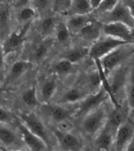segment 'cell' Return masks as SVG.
<instances>
[{
    "instance_id": "4fadbf2b",
    "label": "cell",
    "mask_w": 134,
    "mask_h": 151,
    "mask_svg": "<svg viewBox=\"0 0 134 151\" xmlns=\"http://www.w3.org/2000/svg\"><path fill=\"white\" fill-rule=\"evenodd\" d=\"M88 94L89 93L76 82L74 84L67 86L62 91H58L52 102L65 105H76Z\"/></svg>"
},
{
    "instance_id": "f35d334b",
    "label": "cell",
    "mask_w": 134,
    "mask_h": 151,
    "mask_svg": "<svg viewBox=\"0 0 134 151\" xmlns=\"http://www.w3.org/2000/svg\"><path fill=\"white\" fill-rule=\"evenodd\" d=\"M134 18V0H122Z\"/></svg>"
},
{
    "instance_id": "60d3db41",
    "label": "cell",
    "mask_w": 134,
    "mask_h": 151,
    "mask_svg": "<svg viewBox=\"0 0 134 151\" xmlns=\"http://www.w3.org/2000/svg\"><path fill=\"white\" fill-rule=\"evenodd\" d=\"M5 86L3 84L0 83V102H3V104H4L3 101L6 100V88ZM2 105V104H1Z\"/></svg>"
},
{
    "instance_id": "ffe728a7",
    "label": "cell",
    "mask_w": 134,
    "mask_h": 151,
    "mask_svg": "<svg viewBox=\"0 0 134 151\" xmlns=\"http://www.w3.org/2000/svg\"><path fill=\"white\" fill-rule=\"evenodd\" d=\"M89 55V47L85 45H70V47H66L60 52L57 58L65 59L70 61L74 64H77L86 58Z\"/></svg>"
},
{
    "instance_id": "9c48e42d",
    "label": "cell",
    "mask_w": 134,
    "mask_h": 151,
    "mask_svg": "<svg viewBox=\"0 0 134 151\" xmlns=\"http://www.w3.org/2000/svg\"><path fill=\"white\" fill-rule=\"evenodd\" d=\"M0 146L10 150H21L26 149L20 132L14 124L0 123Z\"/></svg>"
},
{
    "instance_id": "ba28073f",
    "label": "cell",
    "mask_w": 134,
    "mask_h": 151,
    "mask_svg": "<svg viewBox=\"0 0 134 151\" xmlns=\"http://www.w3.org/2000/svg\"><path fill=\"white\" fill-rule=\"evenodd\" d=\"M108 99H110L109 94L102 86L98 91L88 94L78 104H76L75 117L81 118L91 111L106 103Z\"/></svg>"
},
{
    "instance_id": "e575fe53",
    "label": "cell",
    "mask_w": 134,
    "mask_h": 151,
    "mask_svg": "<svg viewBox=\"0 0 134 151\" xmlns=\"http://www.w3.org/2000/svg\"><path fill=\"white\" fill-rule=\"evenodd\" d=\"M15 113L9 108L0 104V123L14 124Z\"/></svg>"
},
{
    "instance_id": "3957f363",
    "label": "cell",
    "mask_w": 134,
    "mask_h": 151,
    "mask_svg": "<svg viewBox=\"0 0 134 151\" xmlns=\"http://www.w3.org/2000/svg\"><path fill=\"white\" fill-rule=\"evenodd\" d=\"M107 112L105 103L92 110L81 119L80 129L84 137L93 139L95 136L103 127L107 121Z\"/></svg>"
},
{
    "instance_id": "d590c367",
    "label": "cell",
    "mask_w": 134,
    "mask_h": 151,
    "mask_svg": "<svg viewBox=\"0 0 134 151\" xmlns=\"http://www.w3.org/2000/svg\"><path fill=\"white\" fill-rule=\"evenodd\" d=\"M119 0H103V3L100 4L98 9L96 10H97L98 12H99L100 14H106V13L109 12L110 10H111L115 6L118 2Z\"/></svg>"
},
{
    "instance_id": "603a6c76",
    "label": "cell",
    "mask_w": 134,
    "mask_h": 151,
    "mask_svg": "<svg viewBox=\"0 0 134 151\" xmlns=\"http://www.w3.org/2000/svg\"><path fill=\"white\" fill-rule=\"evenodd\" d=\"M75 66L69 60L57 58L51 65L49 73L56 75L59 79L61 78L66 79L75 73Z\"/></svg>"
},
{
    "instance_id": "2e32d148",
    "label": "cell",
    "mask_w": 134,
    "mask_h": 151,
    "mask_svg": "<svg viewBox=\"0 0 134 151\" xmlns=\"http://www.w3.org/2000/svg\"><path fill=\"white\" fill-rule=\"evenodd\" d=\"M55 45L53 37L40 38V40L32 44L29 48L27 53V59L34 64L43 62L49 55L50 51Z\"/></svg>"
},
{
    "instance_id": "7c38bea8",
    "label": "cell",
    "mask_w": 134,
    "mask_h": 151,
    "mask_svg": "<svg viewBox=\"0 0 134 151\" xmlns=\"http://www.w3.org/2000/svg\"><path fill=\"white\" fill-rule=\"evenodd\" d=\"M34 67V63L29 60L21 59L15 60L6 71L3 85L5 86H14L22 79L25 74L29 73Z\"/></svg>"
},
{
    "instance_id": "7a4b0ae2",
    "label": "cell",
    "mask_w": 134,
    "mask_h": 151,
    "mask_svg": "<svg viewBox=\"0 0 134 151\" xmlns=\"http://www.w3.org/2000/svg\"><path fill=\"white\" fill-rule=\"evenodd\" d=\"M16 116L25 124L32 133L40 137L49 147H55V141L49 127L36 111L18 109L14 112Z\"/></svg>"
},
{
    "instance_id": "8fae6325",
    "label": "cell",
    "mask_w": 134,
    "mask_h": 151,
    "mask_svg": "<svg viewBox=\"0 0 134 151\" xmlns=\"http://www.w3.org/2000/svg\"><path fill=\"white\" fill-rule=\"evenodd\" d=\"M36 86L37 94L41 104L53 101L59 89V78L53 74L43 78Z\"/></svg>"
},
{
    "instance_id": "484cf974",
    "label": "cell",
    "mask_w": 134,
    "mask_h": 151,
    "mask_svg": "<svg viewBox=\"0 0 134 151\" xmlns=\"http://www.w3.org/2000/svg\"><path fill=\"white\" fill-rule=\"evenodd\" d=\"M128 113H129L128 108L125 109L123 105L120 107L114 106V109H112V111L108 112L105 126H107L110 131H113L115 134L118 127L125 121Z\"/></svg>"
},
{
    "instance_id": "f1b7e54d",
    "label": "cell",
    "mask_w": 134,
    "mask_h": 151,
    "mask_svg": "<svg viewBox=\"0 0 134 151\" xmlns=\"http://www.w3.org/2000/svg\"><path fill=\"white\" fill-rule=\"evenodd\" d=\"M20 101L24 105L25 110H32L35 111L41 103L38 97L36 86L35 85L28 87L24 89L20 95Z\"/></svg>"
},
{
    "instance_id": "4dcf8cb0",
    "label": "cell",
    "mask_w": 134,
    "mask_h": 151,
    "mask_svg": "<svg viewBox=\"0 0 134 151\" xmlns=\"http://www.w3.org/2000/svg\"><path fill=\"white\" fill-rule=\"evenodd\" d=\"M16 11L17 12L15 15V21L18 23V26H21L31 21L36 20V17L37 16L35 9L31 5L18 9Z\"/></svg>"
},
{
    "instance_id": "74e56055",
    "label": "cell",
    "mask_w": 134,
    "mask_h": 151,
    "mask_svg": "<svg viewBox=\"0 0 134 151\" xmlns=\"http://www.w3.org/2000/svg\"><path fill=\"white\" fill-rule=\"evenodd\" d=\"M29 5H31V0H16L14 3H12V7L18 10Z\"/></svg>"
},
{
    "instance_id": "cb8c5ba5",
    "label": "cell",
    "mask_w": 134,
    "mask_h": 151,
    "mask_svg": "<svg viewBox=\"0 0 134 151\" xmlns=\"http://www.w3.org/2000/svg\"><path fill=\"white\" fill-rule=\"evenodd\" d=\"M80 86H81L88 92V93H92L98 91L100 87L102 86V80L98 69L95 68L87 72L85 75L77 82Z\"/></svg>"
},
{
    "instance_id": "7402d4cb",
    "label": "cell",
    "mask_w": 134,
    "mask_h": 151,
    "mask_svg": "<svg viewBox=\"0 0 134 151\" xmlns=\"http://www.w3.org/2000/svg\"><path fill=\"white\" fill-rule=\"evenodd\" d=\"M13 18L10 4L0 2V40L3 42L13 30Z\"/></svg>"
},
{
    "instance_id": "6da1fadb",
    "label": "cell",
    "mask_w": 134,
    "mask_h": 151,
    "mask_svg": "<svg viewBox=\"0 0 134 151\" xmlns=\"http://www.w3.org/2000/svg\"><path fill=\"white\" fill-rule=\"evenodd\" d=\"M76 105H65L51 102L41 104L35 111L47 126H54L63 131H69L66 127L72 124L75 117Z\"/></svg>"
},
{
    "instance_id": "5b68a950",
    "label": "cell",
    "mask_w": 134,
    "mask_h": 151,
    "mask_svg": "<svg viewBox=\"0 0 134 151\" xmlns=\"http://www.w3.org/2000/svg\"><path fill=\"white\" fill-rule=\"evenodd\" d=\"M129 67L122 64L114 69L107 76L112 94V104L114 107L122 105V100L125 97V86Z\"/></svg>"
},
{
    "instance_id": "f546056e",
    "label": "cell",
    "mask_w": 134,
    "mask_h": 151,
    "mask_svg": "<svg viewBox=\"0 0 134 151\" xmlns=\"http://www.w3.org/2000/svg\"><path fill=\"white\" fill-rule=\"evenodd\" d=\"M125 100L129 113L134 117V64L129 68L125 86Z\"/></svg>"
},
{
    "instance_id": "5bb4252c",
    "label": "cell",
    "mask_w": 134,
    "mask_h": 151,
    "mask_svg": "<svg viewBox=\"0 0 134 151\" xmlns=\"http://www.w3.org/2000/svg\"><path fill=\"white\" fill-rule=\"evenodd\" d=\"M122 22L128 25L129 28L134 27V18L129 12L122 0H119L111 10L109 12L103 14V17L100 20L101 23L108 22Z\"/></svg>"
},
{
    "instance_id": "ac0fdd59",
    "label": "cell",
    "mask_w": 134,
    "mask_h": 151,
    "mask_svg": "<svg viewBox=\"0 0 134 151\" xmlns=\"http://www.w3.org/2000/svg\"><path fill=\"white\" fill-rule=\"evenodd\" d=\"M133 135L134 125L125 120L117 129L114 135L113 148L115 150H125Z\"/></svg>"
},
{
    "instance_id": "7bdbcfd3",
    "label": "cell",
    "mask_w": 134,
    "mask_h": 151,
    "mask_svg": "<svg viewBox=\"0 0 134 151\" xmlns=\"http://www.w3.org/2000/svg\"><path fill=\"white\" fill-rule=\"evenodd\" d=\"M130 37H131L132 42L134 43V27L131 29V31H130Z\"/></svg>"
},
{
    "instance_id": "836d02e7",
    "label": "cell",
    "mask_w": 134,
    "mask_h": 151,
    "mask_svg": "<svg viewBox=\"0 0 134 151\" xmlns=\"http://www.w3.org/2000/svg\"><path fill=\"white\" fill-rule=\"evenodd\" d=\"M51 0H31V6L35 9L36 14L42 17L51 11Z\"/></svg>"
},
{
    "instance_id": "e0dca14e",
    "label": "cell",
    "mask_w": 134,
    "mask_h": 151,
    "mask_svg": "<svg viewBox=\"0 0 134 151\" xmlns=\"http://www.w3.org/2000/svg\"><path fill=\"white\" fill-rule=\"evenodd\" d=\"M130 31L131 28H129L124 23L118 22L102 23L103 34L123 40L125 42L133 43L130 37Z\"/></svg>"
},
{
    "instance_id": "ab89813d",
    "label": "cell",
    "mask_w": 134,
    "mask_h": 151,
    "mask_svg": "<svg viewBox=\"0 0 134 151\" xmlns=\"http://www.w3.org/2000/svg\"><path fill=\"white\" fill-rule=\"evenodd\" d=\"M103 0H89V3L92 10H96L98 9L100 4L103 3Z\"/></svg>"
},
{
    "instance_id": "30bf717a",
    "label": "cell",
    "mask_w": 134,
    "mask_h": 151,
    "mask_svg": "<svg viewBox=\"0 0 134 151\" xmlns=\"http://www.w3.org/2000/svg\"><path fill=\"white\" fill-rule=\"evenodd\" d=\"M128 42L118 40L109 36H106V35L101 36L98 40H96L94 43H92L89 47L88 57L92 59L93 61L100 60L104 55L111 52L112 50Z\"/></svg>"
},
{
    "instance_id": "44dd1931",
    "label": "cell",
    "mask_w": 134,
    "mask_h": 151,
    "mask_svg": "<svg viewBox=\"0 0 134 151\" xmlns=\"http://www.w3.org/2000/svg\"><path fill=\"white\" fill-rule=\"evenodd\" d=\"M58 15L55 14H47L40 17L39 22L37 24V33L40 38H49L53 37L54 32L57 23L60 18L58 17Z\"/></svg>"
},
{
    "instance_id": "d6986e66",
    "label": "cell",
    "mask_w": 134,
    "mask_h": 151,
    "mask_svg": "<svg viewBox=\"0 0 134 151\" xmlns=\"http://www.w3.org/2000/svg\"><path fill=\"white\" fill-rule=\"evenodd\" d=\"M102 23L99 21L92 20L91 22L83 27L75 37L79 38L81 45H87L88 44L94 43L102 36Z\"/></svg>"
},
{
    "instance_id": "4316f807",
    "label": "cell",
    "mask_w": 134,
    "mask_h": 151,
    "mask_svg": "<svg viewBox=\"0 0 134 151\" xmlns=\"http://www.w3.org/2000/svg\"><path fill=\"white\" fill-rule=\"evenodd\" d=\"M72 37L73 36L70 33L65 21L59 19L53 35L55 45L56 44L60 47H62L63 49L70 47V45H72Z\"/></svg>"
},
{
    "instance_id": "1f68e13d",
    "label": "cell",
    "mask_w": 134,
    "mask_h": 151,
    "mask_svg": "<svg viewBox=\"0 0 134 151\" xmlns=\"http://www.w3.org/2000/svg\"><path fill=\"white\" fill-rule=\"evenodd\" d=\"M93 11L90 6L89 0H72L71 7H70V14H91Z\"/></svg>"
},
{
    "instance_id": "9a60e30c",
    "label": "cell",
    "mask_w": 134,
    "mask_h": 151,
    "mask_svg": "<svg viewBox=\"0 0 134 151\" xmlns=\"http://www.w3.org/2000/svg\"><path fill=\"white\" fill-rule=\"evenodd\" d=\"M14 125L20 132L22 141L27 150L32 151H43L49 150L47 145L40 137L32 133L15 115Z\"/></svg>"
},
{
    "instance_id": "8992f818",
    "label": "cell",
    "mask_w": 134,
    "mask_h": 151,
    "mask_svg": "<svg viewBox=\"0 0 134 151\" xmlns=\"http://www.w3.org/2000/svg\"><path fill=\"white\" fill-rule=\"evenodd\" d=\"M34 21L25 23L21 25V27L18 26L17 29H13L10 34L2 42L5 59L6 57L15 54L23 49L32 25L34 24Z\"/></svg>"
},
{
    "instance_id": "d4e9b609",
    "label": "cell",
    "mask_w": 134,
    "mask_h": 151,
    "mask_svg": "<svg viewBox=\"0 0 134 151\" xmlns=\"http://www.w3.org/2000/svg\"><path fill=\"white\" fill-rule=\"evenodd\" d=\"M114 132L107 126H103L98 134L93 139V146L98 150H110L113 148L114 139Z\"/></svg>"
},
{
    "instance_id": "277c9868",
    "label": "cell",
    "mask_w": 134,
    "mask_h": 151,
    "mask_svg": "<svg viewBox=\"0 0 134 151\" xmlns=\"http://www.w3.org/2000/svg\"><path fill=\"white\" fill-rule=\"evenodd\" d=\"M134 54V43H126L112 50L99 60L102 69L108 76L114 69L123 64Z\"/></svg>"
},
{
    "instance_id": "d6a6232c",
    "label": "cell",
    "mask_w": 134,
    "mask_h": 151,
    "mask_svg": "<svg viewBox=\"0 0 134 151\" xmlns=\"http://www.w3.org/2000/svg\"><path fill=\"white\" fill-rule=\"evenodd\" d=\"M72 0H51V11L55 14L68 16L71 7Z\"/></svg>"
},
{
    "instance_id": "8d00e7d4",
    "label": "cell",
    "mask_w": 134,
    "mask_h": 151,
    "mask_svg": "<svg viewBox=\"0 0 134 151\" xmlns=\"http://www.w3.org/2000/svg\"><path fill=\"white\" fill-rule=\"evenodd\" d=\"M6 71V59L3 53L2 42L0 40V83L3 84V81L5 78Z\"/></svg>"
},
{
    "instance_id": "52a82bcc",
    "label": "cell",
    "mask_w": 134,
    "mask_h": 151,
    "mask_svg": "<svg viewBox=\"0 0 134 151\" xmlns=\"http://www.w3.org/2000/svg\"><path fill=\"white\" fill-rule=\"evenodd\" d=\"M49 127L55 141V146L62 150H81L85 147V142L81 135L72 131H63L54 126Z\"/></svg>"
},
{
    "instance_id": "ee69618b",
    "label": "cell",
    "mask_w": 134,
    "mask_h": 151,
    "mask_svg": "<svg viewBox=\"0 0 134 151\" xmlns=\"http://www.w3.org/2000/svg\"><path fill=\"white\" fill-rule=\"evenodd\" d=\"M10 3H11V4H12L13 3H14L16 0H10Z\"/></svg>"
},
{
    "instance_id": "b9f144b4",
    "label": "cell",
    "mask_w": 134,
    "mask_h": 151,
    "mask_svg": "<svg viewBox=\"0 0 134 151\" xmlns=\"http://www.w3.org/2000/svg\"><path fill=\"white\" fill-rule=\"evenodd\" d=\"M125 150L134 151V135L133 137L132 138L131 140H130V142H129V143L128 144V146H127Z\"/></svg>"
},
{
    "instance_id": "83f0119b",
    "label": "cell",
    "mask_w": 134,
    "mask_h": 151,
    "mask_svg": "<svg viewBox=\"0 0 134 151\" xmlns=\"http://www.w3.org/2000/svg\"><path fill=\"white\" fill-rule=\"evenodd\" d=\"M92 20H94V18L92 17L91 14H70L67 16L65 22L66 24L71 35L73 37L79 32L82 28L85 27V25L91 22Z\"/></svg>"
}]
</instances>
